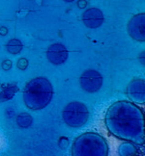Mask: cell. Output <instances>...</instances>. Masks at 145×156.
I'll return each mask as SVG.
<instances>
[{"label": "cell", "instance_id": "cell-1", "mask_svg": "<svg viewBox=\"0 0 145 156\" xmlns=\"http://www.w3.org/2000/svg\"><path fill=\"white\" fill-rule=\"evenodd\" d=\"M106 125L113 135L126 140L141 142L143 139V117L138 107L121 101L113 104L107 112Z\"/></svg>", "mask_w": 145, "mask_h": 156}, {"label": "cell", "instance_id": "cell-2", "mask_svg": "<svg viewBox=\"0 0 145 156\" xmlns=\"http://www.w3.org/2000/svg\"><path fill=\"white\" fill-rule=\"evenodd\" d=\"M52 87L46 78H36L30 81L24 90L23 98L26 106L32 110L45 108L50 102Z\"/></svg>", "mask_w": 145, "mask_h": 156}, {"label": "cell", "instance_id": "cell-3", "mask_svg": "<svg viewBox=\"0 0 145 156\" xmlns=\"http://www.w3.org/2000/svg\"><path fill=\"white\" fill-rule=\"evenodd\" d=\"M75 155H106L107 145L102 138L95 133H86L80 136L72 147Z\"/></svg>", "mask_w": 145, "mask_h": 156}, {"label": "cell", "instance_id": "cell-4", "mask_svg": "<svg viewBox=\"0 0 145 156\" xmlns=\"http://www.w3.org/2000/svg\"><path fill=\"white\" fill-rule=\"evenodd\" d=\"M89 112L85 105L80 102H72L65 108L63 118L65 122L72 127H80L85 124Z\"/></svg>", "mask_w": 145, "mask_h": 156}, {"label": "cell", "instance_id": "cell-5", "mask_svg": "<svg viewBox=\"0 0 145 156\" xmlns=\"http://www.w3.org/2000/svg\"><path fill=\"white\" fill-rule=\"evenodd\" d=\"M102 84V75L96 70L85 71L80 78V85L84 91L89 93H95L99 91Z\"/></svg>", "mask_w": 145, "mask_h": 156}, {"label": "cell", "instance_id": "cell-6", "mask_svg": "<svg viewBox=\"0 0 145 156\" xmlns=\"http://www.w3.org/2000/svg\"><path fill=\"white\" fill-rule=\"evenodd\" d=\"M144 14H139L134 16L128 24V31L132 39L137 41H144Z\"/></svg>", "mask_w": 145, "mask_h": 156}, {"label": "cell", "instance_id": "cell-7", "mask_svg": "<svg viewBox=\"0 0 145 156\" xmlns=\"http://www.w3.org/2000/svg\"><path fill=\"white\" fill-rule=\"evenodd\" d=\"M68 57V51L63 44H52L47 50L48 60L55 65H60L66 61Z\"/></svg>", "mask_w": 145, "mask_h": 156}, {"label": "cell", "instance_id": "cell-8", "mask_svg": "<svg viewBox=\"0 0 145 156\" xmlns=\"http://www.w3.org/2000/svg\"><path fill=\"white\" fill-rule=\"evenodd\" d=\"M82 20L87 27L97 28L102 25V21H104V16L99 9L91 8L83 14Z\"/></svg>", "mask_w": 145, "mask_h": 156}, {"label": "cell", "instance_id": "cell-9", "mask_svg": "<svg viewBox=\"0 0 145 156\" xmlns=\"http://www.w3.org/2000/svg\"><path fill=\"white\" fill-rule=\"evenodd\" d=\"M128 94L136 102H144V81L139 79L132 81L128 87Z\"/></svg>", "mask_w": 145, "mask_h": 156}, {"label": "cell", "instance_id": "cell-10", "mask_svg": "<svg viewBox=\"0 0 145 156\" xmlns=\"http://www.w3.org/2000/svg\"><path fill=\"white\" fill-rule=\"evenodd\" d=\"M17 86L16 84H9V85H6L2 92L0 93V102H3V101H7L10 100L11 98H13V97L16 94L17 92Z\"/></svg>", "mask_w": 145, "mask_h": 156}, {"label": "cell", "instance_id": "cell-11", "mask_svg": "<svg viewBox=\"0 0 145 156\" xmlns=\"http://www.w3.org/2000/svg\"><path fill=\"white\" fill-rule=\"evenodd\" d=\"M22 49V44L20 40H17L14 39L10 41L8 44H7V50L10 53H13V54H17V53H20Z\"/></svg>", "mask_w": 145, "mask_h": 156}, {"label": "cell", "instance_id": "cell-12", "mask_svg": "<svg viewBox=\"0 0 145 156\" xmlns=\"http://www.w3.org/2000/svg\"><path fill=\"white\" fill-rule=\"evenodd\" d=\"M17 124H19L20 127L26 128L32 123V118H31V116H29V115H27V114L23 113L17 117Z\"/></svg>", "mask_w": 145, "mask_h": 156}, {"label": "cell", "instance_id": "cell-13", "mask_svg": "<svg viewBox=\"0 0 145 156\" xmlns=\"http://www.w3.org/2000/svg\"><path fill=\"white\" fill-rule=\"evenodd\" d=\"M27 66H28V62H27V60L24 58L20 59V61L17 62V68L20 69H25L27 68Z\"/></svg>", "mask_w": 145, "mask_h": 156}, {"label": "cell", "instance_id": "cell-14", "mask_svg": "<svg viewBox=\"0 0 145 156\" xmlns=\"http://www.w3.org/2000/svg\"><path fill=\"white\" fill-rule=\"evenodd\" d=\"M2 67L6 70L10 69L12 68V62L10 61V60H5V61L3 62V64H2Z\"/></svg>", "mask_w": 145, "mask_h": 156}, {"label": "cell", "instance_id": "cell-15", "mask_svg": "<svg viewBox=\"0 0 145 156\" xmlns=\"http://www.w3.org/2000/svg\"><path fill=\"white\" fill-rule=\"evenodd\" d=\"M85 5H86V2L84 1V0H80V1H78V6H80V8L85 7Z\"/></svg>", "mask_w": 145, "mask_h": 156}, {"label": "cell", "instance_id": "cell-16", "mask_svg": "<svg viewBox=\"0 0 145 156\" xmlns=\"http://www.w3.org/2000/svg\"><path fill=\"white\" fill-rule=\"evenodd\" d=\"M6 34H7V29L5 27L0 28V35H6Z\"/></svg>", "mask_w": 145, "mask_h": 156}, {"label": "cell", "instance_id": "cell-17", "mask_svg": "<svg viewBox=\"0 0 145 156\" xmlns=\"http://www.w3.org/2000/svg\"><path fill=\"white\" fill-rule=\"evenodd\" d=\"M64 1H66V2H72L74 0H64Z\"/></svg>", "mask_w": 145, "mask_h": 156}]
</instances>
